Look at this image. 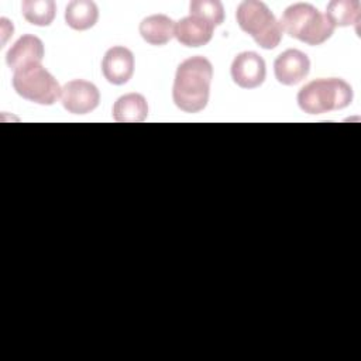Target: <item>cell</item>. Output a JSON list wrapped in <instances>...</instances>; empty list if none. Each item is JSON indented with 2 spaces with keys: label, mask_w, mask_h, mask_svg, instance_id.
<instances>
[{
  "label": "cell",
  "mask_w": 361,
  "mask_h": 361,
  "mask_svg": "<svg viewBox=\"0 0 361 361\" xmlns=\"http://www.w3.org/2000/svg\"><path fill=\"white\" fill-rule=\"evenodd\" d=\"M212 79L213 66L207 58L196 55L180 62L172 87L175 106L186 113L202 111L209 102Z\"/></svg>",
  "instance_id": "obj_1"
},
{
  "label": "cell",
  "mask_w": 361,
  "mask_h": 361,
  "mask_svg": "<svg viewBox=\"0 0 361 361\" xmlns=\"http://www.w3.org/2000/svg\"><path fill=\"white\" fill-rule=\"evenodd\" d=\"M279 23L289 37L307 45H320L334 32V27L329 18L309 3L289 6L283 11Z\"/></svg>",
  "instance_id": "obj_2"
},
{
  "label": "cell",
  "mask_w": 361,
  "mask_h": 361,
  "mask_svg": "<svg viewBox=\"0 0 361 361\" xmlns=\"http://www.w3.org/2000/svg\"><path fill=\"white\" fill-rule=\"evenodd\" d=\"M353 87L338 78H322L309 82L298 93V106L307 114L341 110L353 102Z\"/></svg>",
  "instance_id": "obj_3"
},
{
  "label": "cell",
  "mask_w": 361,
  "mask_h": 361,
  "mask_svg": "<svg viewBox=\"0 0 361 361\" xmlns=\"http://www.w3.org/2000/svg\"><path fill=\"white\" fill-rule=\"evenodd\" d=\"M240 28L250 34L264 49H274L279 45L283 30L265 3L258 0L241 1L235 11Z\"/></svg>",
  "instance_id": "obj_4"
},
{
  "label": "cell",
  "mask_w": 361,
  "mask_h": 361,
  "mask_svg": "<svg viewBox=\"0 0 361 361\" xmlns=\"http://www.w3.org/2000/svg\"><path fill=\"white\" fill-rule=\"evenodd\" d=\"M13 87L23 99L42 106H52L62 93L58 80L41 63L16 71Z\"/></svg>",
  "instance_id": "obj_5"
},
{
  "label": "cell",
  "mask_w": 361,
  "mask_h": 361,
  "mask_svg": "<svg viewBox=\"0 0 361 361\" xmlns=\"http://www.w3.org/2000/svg\"><path fill=\"white\" fill-rule=\"evenodd\" d=\"M61 102L63 109L72 114H87L99 106L100 93L92 82L73 79L63 85Z\"/></svg>",
  "instance_id": "obj_6"
},
{
  "label": "cell",
  "mask_w": 361,
  "mask_h": 361,
  "mask_svg": "<svg viewBox=\"0 0 361 361\" xmlns=\"http://www.w3.org/2000/svg\"><path fill=\"white\" fill-rule=\"evenodd\" d=\"M233 82L243 89H255L261 86L267 76L265 61L252 51L240 52L230 68Z\"/></svg>",
  "instance_id": "obj_7"
},
{
  "label": "cell",
  "mask_w": 361,
  "mask_h": 361,
  "mask_svg": "<svg viewBox=\"0 0 361 361\" xmlns=\"http://www.w3.org/2000/svg\"><path fill=\"white\" fill-rule=\"evenodd\" d=\"M310 71L307 55L299 49H286L279 54L274 62V73L279 83L295 86L300 83Z\"/></svg>",
  "instance_id": "obj_8"
},
{
  "label": "cell",
  "mask_w": 361,
  "mask_h": 361,
  "mask_svg": "<svg viewBox=\"0 0 361 361\" xmlns=\"http://www.w3.org/2000/svg\"><path fill=\"white\" fill-rule=\"evenodd\" d=\"M102 73L109 83L124 85L134 73V55L121 45L111 47L106 51L102 61Z\"/></svg>",
  "instance_id": "obj_9"
},
{
  "label": "cell",
  "mask_w": 361,
  "mask_h": 361,
  "mask_svg": "<svg viewBox=\"0 0 361 361\" xmlns=\"http://www.w3.org/2000/svg\"><path fill=\"white\" fill-rule=\"evenodd\" d=\"M45 49L42 41L31 34L21 35L7 51L6 63L14 72L30 65L41 63Z\"/></svg>",
  "instance_id": "obj_10"
},
{
  "label": "cell",
  "mask_w": 361,
  "mask_h": 361,
  "mask_svg": "<svg viewBox=\"0 0 361 361\" xmlns=\"http://www.w3.org/2000/svg\"><path fill=\"white\" fill-rule=\"evenodd\" d=\"M213 30L214 27L209 23L197 17L188 16L175 24V38L185 47L197 48L206 45L212 39Z\"/></svg>",
  "instance_id": "obj_11"
},
{
  "label": "cell",
  "mask_w": 361,
  "mask_h": 361,
  "mask_svg": "<svg viewBox=\"0 0 361 361\" xmlns=\"http://www.w3.org/2000/svg\"><path fill=\"white\" fill-rule=\"evenodd\" d=\"M140 35L151 45H165L175 37V23L165 14H152L140 23Z\"/></svg>",
  "instance_id": "obj_12"
},
{
  "label": "cell",
  "mask_w": 361,
  "mask_h": 361,
  "mask_svg": "<svg viewBox=\"0 0 361 361\" xmlns=\"http://www.w3.org/2000/svg\"><path fill=\"white\" fill-rule=\"evenodd\" d=\"M148 116L147 99L140 93H127L113 104V118L120 123H141Z\"/></svg>",
  "instance_id": "obj_13"
},
{
  "label": "cell",
  "mask_w": 361,
  "mask_h": 361,
  "mask_svg": "<svg viewBox=\"0 0 361 361\" xmlns=\"http://www.w3.org/2000/svg\"><path fill=\"white\" fill-rule=\"evenodd\" d=\"M99 18V8L92 0H73L65 8L66 24L78 31L92 28Z\"/></svg>",
  "instance_id": "obj_14"
},
{
  "label": "cell",
  "mask_w": 361,
  "mask_h": 361,
  "mask_svg": "<svg viewBox=\"0 0 361 361\" xmlns=\"http://www.w3.org/2000/svg\"><path fill=\"white\" fill-rule=\"evenodd\" d=\"M361 4L358 0H333L327 4L326 17L333 27L358 25Z\"/></svg>",
  "instance_id": "obj_15"
},
{
  "label": "cell",
  "mask_w": 361,
  "mask_h": 361,
  "mask_svg": "<svg viewBox=\"0 0 361 361\" xmlns=\"http://www.w3.org/2000/svg\"><path fill=\"white\" fill-rule=\"evenodd\" d=\"M21 13L30 24L48 27L55 18L56 4L52 0H24L21 3Z\"/></svg>",
  "instance_id": "obj_16"
},
{
  "label": "cell",
  "mask_w": 361,
  "mask_h": 361,
  "mask_svg": "<svg viewBox=\"0 0 361 361\" xmlns=\"http://www.w3.org/2000/svg\"><path fill=\"white\" fill-rule=\"evenodd\" d=\"M190 16L197 17L213 27L224 21V7L219 0H193L189 4Z\"/></svg>",
  "instance_id": "obj_17"
}]
</instances>
